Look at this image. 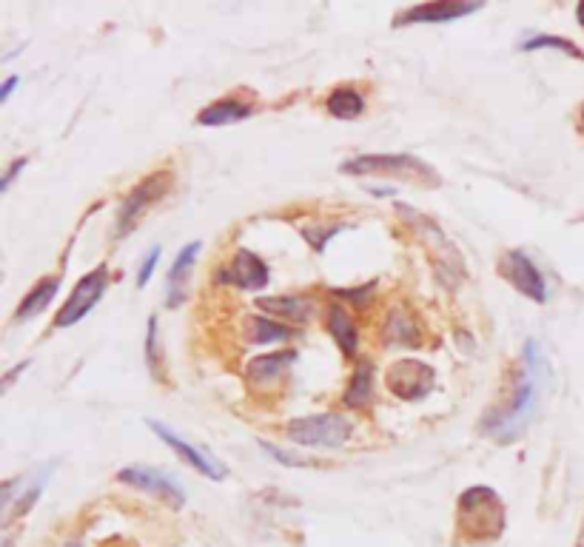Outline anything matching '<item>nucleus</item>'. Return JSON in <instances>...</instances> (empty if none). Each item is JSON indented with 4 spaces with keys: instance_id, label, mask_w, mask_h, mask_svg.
Here are the masks:
<instances>
[{
    "instance_id": "1",
    "label": "nucleus",
    "mask_w": 584,
    "mask_h": 547,
    "mask_svg": "<svg viewBox=\"0 0 584 547\" xmlns=\"http://www.w3.org/2000/svg\"><path fill=\"white\" fill-rule=\"evenodd\" d=\"M536 371H539V359H536V345L528 342L525 348V362H522V377L513 388V397L502 408V411H493L482 419L479 431L493 439H502L510 442L516 436L525 434L530 416L536 411V399H539V388H536Z\"/></svg>"
},
{
    "instance_id": "2",
    "label": "nucleus",
    "mask_w": 584,
    "mask_h": 547,
    "mask_svg": "<svg viewBox=\"0 0 584 547\" xmlns=\"http://www.w3.org/2000/svg\"><path fill=\"white\" fill-rule=\"evenodd\" d=\"M456 525L462 542H493L505 530V505L493 488H468L456 505Z\"/></svg>"
},
{
    "instance_id": "3",
    "label": "nucleus",
    "mask_w": 584,
    "mask_h": 547,
    "mask_svg": "<svg viewBox=\"0 0 584 547\" xmlns=\"http://www.w3.org/2000/svg\"><path fill=\"white\" fill-rule=\"evenodd\" d=\"M340 171L345 174H368V177H399V180H411L419 186H439L442 177L436 174L434 166H428L425 160L411 157V154H365V157H354L348 163H342Z\"/></svg>"
},
{
    "instance_id": "4",
    "label": "nucleus",
    "mask_w": 584,
    "mask_h": 547,
    "mask_svg": "<svg viewBox=\"0 0 584 547\" xmlns=\"http://www.w3.org/2000/svg\"><path fill=\"white\" fill-rule=\"evenodd\" d=\"M351 419L342 414H314L288 422L285 434L297 445L308 448H340L351 436Z\"/></svg>"
},
{
    "instance_id": "5",
    "label": "nucleus",
    "mask_w": 584,
    "mask_h": 547,
    "mask_svg": "<svg viewBox=\"0 0 584 547\" xmlns=\"http://www.w3.org/2000/svg\"><path fill=\"white\" fill-rule=\"evenodd\" d=\"M169 189H171L169 171H157V174L146 177L143 183H137V186L132 189V194L123 200L120 211H117V234H120V237H123V234H129V231L137 226V220L149 211L151 203L163 200Z\"/></svg>"
},
{
    "instance_id": "6",
    "label": "nucleus",
    "mask_w": 584,
    "mask_h": 547,
    "mask_svg": "<svg viewBox=\"0 0 584 547\" xmlns=\"http://www.w3.org/2000/svg\"><path fill=\"white\" fill-rule=\"evenodd\" d=\"M106 285H109V268H106V265H97L92 274H86V277L75 285V291L69 294L66 305L57 311L55 328H69V325H77V322L83 320V317L95 308L97 302H100L103 291H106Z\"/></svg>"
},
{
    "instance_id": "7",
    "label": "nucleus",
    "mask_w": 584,
    "mask_h": 547,
    "mask_svg": "<svg viewBox=\"0 0 584 547\" xmlns=\"http://www.w3.org/2000/svg\"><path fill=\"white\" fill-rule=\"evenodd\" d=\"M388 382V391L394 397L405 399V402H416V399H425L434 391L436 374L431 365L419 362V359H402L391 365V371L385 374Z\"/></svg>"
},
{
    "instance_id": "8",
    "label": "nucleus",
    "mask_w": 584,
    "mask_h": 547,
    "mask_svg": "<svg viewBox=\"0 0 584 547\" xmlns=\"http://www.w3.org/2000/svg\"><path fill=\"white\" fill-rule=\"evenodd\" d=\"M499 274H502L519 294H525L528 300L533 302L547 300L545 277L539 274V268L533 265V260H530L525 251H519V248L505 251L502 260H499Z\"/></svg>"
},
{
    "instance_id": "9",
    "label": "nucleus",
    "mask_w": 584,
    "mask_h": 547,
    "mask_svg": "<svg viewBox=\"0 0 584 547\" xmlns=\"http://www.w3.org/2000/svg\"><path fill=\"white\" fill-rule=\"evenodd\" d=\"M149 428L154 431V434L160 436L166 445H169L171 451L180 453V459L183 462H189L191 468L197 473H203V476H208V479H214V482H223L226 479L228 468L217 459V456H211L208 451H203V448H197V445H191V442H186L180 434H174L169 425H163V422H157V419H149Z\"/></svg>"
},
{
    "instance_id": "10",
    "label": "nucleus",
    "mask_w": 584,
    "mask_h": 547,
    "mask_svg": "<svg viewBox=\"0 0 584 547\" xmlns=\"http://www.w3.org/2000/svg\"><path fill=\"white\" fill-rule=\"evenodd\" d=\"M117 482L151 493L160 502H169L171 508H183L186 505V491L171 476L154 471V468H143V465L140 468H123V471L117 473Z\"/></svg>"
},
{
    "instance_id": "11",
    "label": "nucleus",
    "mask_w": 584,
    "mask_h": 547,
    "mask_svg": "<svg viewBox=\"0 0 584 547\" xmlns=\"http://www.w3.org/2000/svg\"><path fill=\"white\" fill-rule=\"evenodd\" d=\"M482 3H459V0H434V3H419L394 18V26H411V23H451V20L468 18L479 12Z\"/></svg>"
},
{
    "instance_id": "12",
    "label": "nucleus",
    "mask_w": 584,
    "mask_h": 547,
    "mask_svg": "<svg viewBox=\"0 0 584 547\" xmlns=\"http://www.w3.org/2000/svg\"><path fill=\"white\" fill-rule=\"evenodd\" d=\"M223 280L237 285V288H243V291H260V288L268 285L271 277H268V265L257 254H251L248 248H240L234 254L231 265L223 271Z\"/></svg>"
},
{
    "instance_id": "13",
    "label": "nucleus",
    "mask_w": 584,
    "mask_h": 547,
    "mask_svg": "<svg viewBox=\"0 0 584 547\" xmlns=\"http://www.w3.org/2000/svg\"><path fill=\"white\" fill-rule=\"evenodd\" d=\"M200 243L194 240L189 246L183 248L180 254H177V260L171 265L169 271V280H166V291H169V308H177L180 302L186 300V294H189V280H191V268L197 263V254H200Z\"/></svg>"
},
{
    "instance_id": "14",
    "label": "nucleus",
    "mask_w": 584,
    "mask_h": 547,
    "mask_svg": "<svg viewBox=\"0 0 584 547\" xmlns=\"http://www.w3.org/2000/svg\"><path fill=\"white\" fill-rule=\"evenodd\" d=\"M257 305L263 311H271L274 317L291 322H308L314 317V300L308 297H260Z\"/></svg>"
},
{
    "instance_id": "15",
    "label": "nucleus",
    "mask_w": 584,
    "mask_h": 547,
    "mask_svg": "<svg viewBox=\"0 0 584 547\" xmlns=\"http://www.w3.org/2000/svg\"><path fill=\"white\" fill-rule=\"evenodd\" d=\"M328 331H331V337L337 340V345H340L345 357H354V354H357L359 348L357 325L348 317V311H342L340 305H331V308H328Z\"/></svg>"
},
{
    "instance_id": "16",
    "label": "nucleus",
    "mask_w": 584,
    "mask_h": 547,
    "mask_svg": "<svg viewBox=\"0 0 584 547\" xmlns=\"http://www.w3.org/2000/svg\"><path fill=\"white\" fill-rule=\"evenodd\" d=\"M245 117H251V106L231 97V100H220V103L206 106L197 117V123L200 126H228V123H240Z\"/></svg>"
},
{
    "instance_id": "17",
    "label": "nucleus",
    "mask_w": 584,
    "mask_h": 547,
    "mask_svg": "<svg viewBox=\"0 0 584 547\" xmlns=\"http://www.w3.org/2000/svg\"><path fill=\"white\" fill-rule=\"evenodd\" d=\"M294 359H297V351H280V354H268V357L251 359V362H248V377L254 379L257 385H271Z\"/></svg>"
},
{
    "instance_id": "18",
    "label": "nucleus",
    "mask_w": 584,
    "mask_h": 547,
    "mask_svg": "<svg viewBox=\"0 0 584 547\" xmlns=\"http://www.w3.org/2000/svg\"><path fill=\"white\" fill-rule=\"evenodd\" d=\"M57 288H60V277H52V280H43L38 283L26 297L20 302L18 314H15V320L26 322L32 320V317H38L46 311V305L52 302V297H57Z\"/></svg>"
},
{
    "instance_id": "19",
    "label": "nucleus",
    "mask_w": 584,
    "mask_h": 547,
    "mask_svg": "<svg viewBox=\"0 0 584 547\" xmlns=\"http://www.w3.org/2000/svg\"><path fill=\"white\" fill-rule=\"evenodd\" d=\"M342 399L348 408H365L374 399V365L371 362H359Z\"/></svg>"
},
{
    "instance_id": "20",
    "label": "nucleus",
    "mask_w": 584,
    "mask_h": 547,
    "mask_svg": "<svg viewBox=\"0 0 584 547\" xmlns=\"http://www.w3.org/2000/svg\"><path fill=\"white\" fill-rule=\"evenodd\" d=\"M325 109L334 114L337 120H357L359 114H362V109H365V100H362V95H359L357 89L345 86V89H334V92L328 95Z\"/></svg>"
},
{
    "instance_id": "21",
    "label": "nucleus",
    "mask_w": 584,
    "mask_h": 547,
    "mask_svg": "<svg viewBox=\"0 0 584 547\" xmlns=\"http://www.w3.org/2000/svg\"><path fill=\"white\" fill-rule=\"evenodd\" d=\"M248 337L254 345H268V342H283L294 337V331L283 322L268 320V317H251L248 322Z\"/></svg>"
},
{
    "instance_id": "22",
    "label": "nucleus",
    "mask_w": 584,
    "mask_h": 547,
    "mask_svg": "<svg viewBox=\"0 0 584 547\" xmlns=\"http://www.w3.org/2000/svg\"><path fill=\"white\" fill-rule=\"evenodd\" d=\"M385 340L391 342V345H419V334L414 331V322L408 320V317L394 314V317L388 320V334H385ZM388 342H385V345H388Z\"/></svg>"
},
{
    "instance_id": "23",
    "label": "nucleus",
    "mask_w": 584,
    "mask_h": 547,
    "mask_svg": "<svg viewBox=\"0 0 584 547\" xmlns=\"http://www.w3.org/2000/svg\"><path fill=\"white\" fill-rule=\"evenodd\" d=\"M519 49H525V52H536V49H559V52H565V55H573L584 60L582 49H576L570 40L565 38H553V35H536V38L522 40V46Z\"/></svg>"
},
{
    "instance_id": "24",
    "label": "nucleus",
    "mask_w": 584,
    "mask_h": 547,
    "mask_svg": "<svg viewBox=\"0 0 584 547\" xmlns=\"http://www.w3.org/2000/svg\"><path fill=\"white\" fill-rule=\"evenodd\" d=\"M160 257H163V248L154 246L149 248V254H146V260L140 265V277H137V288H146L151 280V274H154V265L160 263Z\"/></svg>"
},
{
    "instance_id": "25",
    "label": "nucleus",
    "mask_w": 584,
    "mask_h": 547,
    "mask_svg": "<svg viewBox=\"0 0 584 547\" xmlns=\"http://www.w3.org/2000/svg\"><path fill=\"white\" fill-rule=\"evenodd\" d=\"M146 357H149V368L154 377H160V359H157V320H149V337H146Z\"/></svg>"
},
{
    "instance_id": "26",
    "label": "nucleus",
    "mask_w": 584,
    "mask_h": 547,
    "mask_svg": "<svg viewBox=\"0 0 584 547\" xmlns=\"http://www.w3.org/2000/svg\"><path fill=\"white\" fill-rule=\"evenodd\" d=\"M20 169H26V157H18V160L6 169V174H3V183H0V191H3V194L9 191V186H12V180L18 177Z\"/></svg>"
},
{
    "instance_id": "27",
    "label": "nucleus",
    "mask_w": 584,
    "mask_h": 547,
    "mask_svg": "<svg viewBox=\"0 0 584 547\" xmlns=\"http://www.w3.org/2000/svg\"><path fill=\"white\" fill-rule=\"evenodd\" d=\"M20 83V77H6V83H3V89H0V103H6L9 97H12V92H15V86Z\"/></svg>"
},
{
    "instance_id": "28",
    "label": "nucleus",
    "mask_w": 584,
    "mask_h": 547,
    "mask_svg": "<svg viewBox=\"0 0 584 547\" xmlns=\"http://www.w3.org/2000/svg\"><path fill=\"white\" fill-rule=\"evenodd\" d=\"M26 365H29V362H20V365H18V368H15V371H9V374L3 377V388H9V385H12V379L18 377L20 371H26Z\"/></svg>"
},
{
    "instance_id": "29",
    "label": "nucleus",
    "mask_w": 584,
    "mask_h": 547,
    "mask_svg": "<svg viewBox=\"0 0 584 547\" xmlns=\"http://www.w3.org/2000/svg\"><path fill=\"white\" fill-rule=\"evenodd\" d=\"M576 18H579V23L584 26V3H579V6H576Z\"/></svg>"
},
{
    "instance_id": "30",
    "label": "nucleus",
    "mask_w": 584,
    "mask_h": 547,
    "mask_svg": "<svg viewBox=\"0 0 584 547\" xmlns=\"http://www.w3.org/2000/svg\"><path fill=\"white\" fill-rule=\"evenodd\" d=\"M66 547H80V545H66Z\"/></svg>"
},
{
    "instance_id": "31",
    "label": "nucleus",
    "mask_w": 584,
    "mask_h": 547,
    "mask_svg": "<svg viewBox=\"0 0 584 547\" xmlns=\"http://www.w3.org/2000/svg\"><path fill=\"white\" fill-rule=\"evenodd\" d=\"M582 120H584V109H582Z\"/></svg>"
}]
</instances>
